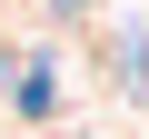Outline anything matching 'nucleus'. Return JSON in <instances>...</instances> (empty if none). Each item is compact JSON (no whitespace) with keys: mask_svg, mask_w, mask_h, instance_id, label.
<instances>
[{"mask_svg":"<svg viewBox=\"0 0 149 139\" xmlns=\"http://www.w3.org/2000/svg\"><path fill=\"white\" fill-rule=\"evenodd\" d=\"M60 109V80H50V60H30L20 70V119H50Z\"/></svg>","mask_w":149,"mask_h":139,"instance_id":"f257e3e1","label":"nucleus"}]
</instances>
